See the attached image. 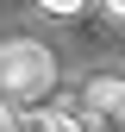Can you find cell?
<instances>
[{
  "label": "cell",
  "instance_id": "cell-5",
  "mask_svg": "<svg viewBox=\"0 0 125 132\" xmlns=\"http://www.w3.org/2000/svg\"><path fill=\"white\" fill-rule=\"evenodd\" d=\"M38 6H44V13H81L88 0H38Z\"/></svg>",
  "mask_w": 125,
  "mask_h": 132
},
{
  "label": "cell",
  "instance_id": "cell-2",
  "mask_svg": "<svg viewBox=\"0 0 125 132\" xmlns=\"http://www.w3.org/2000/svg\"><path fill=\"white\" fill-rule=\"evenodd\" d=\"M81 107H88V120L94 126H119L125 132V76H88V88H81Z\"/></svg>",
  "mask_w": 125,
  "mask_h": 132
},
{
  "label": "cell",
  "instance_id": "cell-4",
  "mask_svg": "<svg viewBox=\"0 0 125 132\" xmlns=\"http://www.w3.org/2000/svg\"><path fill=\"white\" fill-rule=\"evenodd\" d=\"M0 132H25V113H19V101H6V94H0Z\"/></svg>",
  "mask_w": 125,
  "mask_h": 132
},
{
  "label": "cell",
  "instance_id": "cell-1",
  "mask_svg": "<svg viewBox=\"0 0 125 132\" xmlns=\"http://www.w3.org/2000/svg\"><path fill=\"white\" fill-rule=\"evenodd\" d=\"M56 88V57L38 38H6L0 44V94L6 101H50Z\"/></svg>",
  "mask_w": 125,
  "mask_h": 132
},
{
  "label": "cell",
  "instance_id": "cell-6",
  "mask_svg": "<svg viewBox=\"0 0 125 132\" xmlns=\"http://www.w3.org/2000/svg\"><path fill=\"white\" fill-rule=\"evenodd\" d=\"M100 6H106V13H119V19H125V0H100Z\"/></svg>",
  "mask_w": 125,
  "mask_h": 132
},
{
  "label": "cell",
  "instance_id": "cell-7",
  "mask_svg": "<svg viewBox=\"0 0 125 132\" xmlns=\"http://www.w3.org/2000/svg\"><path fill=\"white\" fill-rule=\"evenodd\" d=\"M88 132H119V126H94V120H88Z\"/></svg>",
  "mask_w": 125,
  "mask_h": 132
},
{
  "label": "cell",
  "instance_id": "cell-3",
  "mask_svg": "<svg viewBox=\"0 0 125 132\" xmlns=\"http://www.w3.org/2000/svg\"><path fill=\"white\" fill-rule=\"evenodd\" d=\"M25 132H88V107H31L25 113Z\"/></svg>",
  "mask_w": 125,
  "mask_h": 132
}]
</instances>
